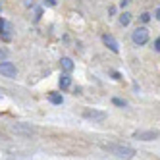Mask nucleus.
<instances>
[{"instance_id": "aec40b11", "label": "nucleus", "mask_w": 160, "mask_h": 160, "mask_svg": "<svg viewBox=\"0 0 160 160\" xmlns=\"http://www.w3.org/2000/svg\"><path fill=\"white\" fill-rule=\"evenodd\" d=\"M0 98H2V93H0Z\"/></svg>"}, {"instance_id": "6ab92c4d", "label": "nucleus", "mask_w": 160, "mask_h": 160, "mask_svg": "<svg viewBox=\"0 0 160 160\" xmlns=\"http://www.w3.org/2000/svg\"><path fill=\"white\" fill-rule=\"evenodd\" d=\"M156 18H158V19H160V8H158V10H156Z\"/></svg>"}, {"instance_id": "6e6552de", "label": "nucleus", "mask_w": 160, "mask_h": 160, "mask_svg": "<svg viewBox=\"0 0 160 160\" xmlns=\"http://www.w3.org/2000/svg\"><path fill=\"white\" fill-rule=\"evenodd\" d=\"M12 131H16V133H23V135H33V133H35V129H33V128H29V125H21V123L12 125Z\"/></svg>"}, {"instance_id": "1a4fd4ad", "label": "nucleus", "mask_w": 160, "mask_h": 160, "mask_svg": "<svg viewBox=\"0 0 160 160\" xmlns=\"http://www.w3.org/2000/svg\"><path fill=\"white\" fill-rule=\"evenodd\" d=\"M48 100L52 102V104H62L64 102L62 95H58V93H48Z\"/></svg>"}, {"instance_id": "4468645a", "label": "nucleus", "mask_w": 160, "mask_h": 160, "mask_svg": "<svg viewBox=\"0 0 160 160\" xmlns=\"http://www.w3.org/2000/svg\"><path fill=\"white\" fill-rule=\"evenodd\" d=\"M6 56H8V52H6L4 48H0V60H4V58H6Z\"/></svg>"}, {"instance_id": "39448f33", "label": "nucleus", "mask_w": 160, "mask_h": 160, "mask_svg": "<svg viewBox=\"0 0 160 160\" xmlns=\"http://www.w3.org/2000/svg\"><path fill=\"white\" fill-rule=\"evenodd\" d=\"M158 137V131H154V129H148V131H135L133 133V139H137V141H152V139H156Z\"/></svg>"}, {"instance_id": "f8f14e48", "label": "nucleus", "mask_w": 160, "mask_h": 160, "mask_svg": "<svg viewBox=\"0 0 160 160\" xmlns=\"http://www.w3.org/2000/svg\"><path fill=\"white\" fill-rule=\"evenodd\" d=\"M129 21H131V16H129L128 12H123V14L120 16V23H122V25H128Z\"/></svg>"}, {"instance_id": "dca6fc26", "label": "nucleus", "mask_w": 160, "mask_h": 160, "mask_svg": "<svg viewBox=\"0 0 160 160\" xmlns=\"http://www.w3.org/2000/svg\"><path fill=\"white\" fill-rule=\"evenodd\" d=\"M44 4H48V6H56V0H44Z\"/></svg>"}, {"instance_id": "f3484780", "label": "nucleus", "mask_w": 160, "mask_h": 160, "mask_svg": "<svg viewBox=\"0 0 160 160\" xmlns=\"http://www.w3.org/2000/svg\"><path fill=\"white\" fill-rule=\"evenodd\" d=\"M35 14H37V16H35V18H37V19H39V18H41V14H42V10H41V8H37V10H35Z\"/></svg>"}, {"instance_id": "20e7f679", "label": "nucleus", "mask_w": 160, "mask_h": 160, "mask_svg": "<svg viewBox=\"0 0 160 160\" xmlns=\"http://www.w3.org/2000/svg\"><path fill=\"white\" fill-rule=\"evenodd\" d=\"M83 118H87V120H93V122H104L106 120V114L104 112H100V110H91V108H87V110H83Z\"/></svg>"}, {"instance_id": "9b49d317", "label": "nucleus", "mask_w": 160, "mask_h": 160, "mask_svg": "<svg viewBox=\"0 0 160 160\" xmlns=\"http://www.w3.org/2000/svg\"><path fill=\"white\" fill-rule=\"evenodd\" d=\"M62 68H64L66 72H72L73 70V62L70 58H62Z\"/></svg>"}, {"instance_id": "f257e3e1", "label": "nucleus", "mask_w": 160, "mask_h": 160, "mask_svg": "<svg viewBox=\"0 0 160 160\" xmlns=\"http://www.w3.org/2000/svg\"><path fill=\"white\" fill-rule=\"evenodd\" d=\"M104 148L106 151H110L112 154H116V156H120V158H133L135 156V148H131V147H125V145H104Z\"/></svg>"}, {"instance_id": "2eb2a0df", "label": "nucleus", "mask_w": 160, "mask_h": 160, "mask_svg": "<svg viewBox=\"0 0 160 160\" xmlns=\"http://www.w3.org/2000/svg\"><path fill=\"white\" fill-rule=\"evenodd\" d=\"M141 19H143V21H145V23H147V21H148V19H151V14H143V16H141Z\"/></svg>"}, {"instance_id": "7ed1b4c3", "label": "nucleus", "mask_w": 160, "mask_h": 160, "mask_svg": "<svg viewBox=\"0 0 160 160\" xmlns=\"http://www.w3.org/2000/svg\"><path fill=\"white\" fill-rule=\"evenodd\" d=\"M0 73L4 77H8V79H14L18 75V70H16V66L12 62H0Z\"/></svg>"}, {"instance_id": "f03ea898", "label": "nucleus", "mask_w": 160, "mask_h": 160, "mask_svg": "<svg viewBox=\"0 0 160 160\" xmlns=\"http://www.w3.org/2000/svg\"><path fill=\"white\" fill-rule=\"evenodd\" d=\"M131 39H133L135 44H147V41H148V29L147 27H137L133 31Z\"/></svg>"}, {"instance_id": "423d86ee", "label": "nucleus", "mask_w": 160, "mask_h": 160, "mask_svg": "<svg viewBox=\"0 0 160 160\" xmlns=\"http://www.w3.org/2000/svg\"><path fill=\"white\" fill-rule=\"evenodd\" d=\"M102 41H104V44H106L112 52H116V54L120 52V44H118V41L114 39L112 35H102Z\"/></svg>"}, {"instance_id": "a211bd4d", "label": "nucleus", "mask_w": 160, "mask_h": 160, "mask_svg": "<svg viewBox=\"0 0 160 160\" xmlns=\"http://www.w3.org/2000/svg\"><path fill=\"white\" fill-rule=\"evenodd\" d=\"M154 48L160 52V39H156V42H154Z\"/></svg>"}, {"instance_id": "0eeeda50", "label": "nucleus", "mask_w": 160, "mask_h": 160, "mask_svg": "<svg viewBox=\"0 0 160 160\" xmlns=\"http://www.w3.org/2000/svg\"><path fill=\"white\" fill-rule=\"evenodd\" d=\"M10 31H12V23L0 18V33H2V37H4L6 41L10 39Z\"/></svg>"}, {"instance_id": "9d476101", "label": "nucleus", "mask_w": 160, "mask_h": 160, "mask_svg": "<svg viewBox=\"0 0 160 160\" xmlns=\"http://www.w3.org/2000/svg\"><path fill=\"white\" fill-rule=\"evenodd\" d=\"M70 85H72V77L68 75V73H64V75L60 77V87H62V89H68Z\"/></svg>"}, {"instance_id": "ddd939ff", "label": "nucleus", "mask_w": 160, "mask_h": 160, "mask_svg": "<svg viewBox=\"0 0 160 160\" xmlns=\"http://www.w3.org/2000/svg\"><path fill=\"white\" fill-rule=\"evenodd\" d=\"M112 102H114L116 106H125V104H128V102H125V100H122V98H114Z\"/></svg>"}]
</instances>
